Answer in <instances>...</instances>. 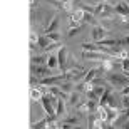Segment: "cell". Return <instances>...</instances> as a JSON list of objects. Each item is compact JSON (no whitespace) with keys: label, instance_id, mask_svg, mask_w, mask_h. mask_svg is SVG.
Here are the masks:
<instances>
[{"label":"cell","instance_id":"cell-1","mask_svg":"<svg viewBox=\"0 0 129 129\" xmlns=\"http://www.w3.org/2000/svg\"><path fill=\"white\" fill-rule=\"evenodd\" d=\"M112 12H116V9L111 4H107V2H99V5L94 7V15H96L97 19H109L111 15H112Z\"/></svg>","mask_w":129,"mask_h":129},{"label":"cell","instance_id":"cell-20","mask_svg":"<svg viewBox=\"0 0 129 129\" xmlns=\"http://www.w3.org/2000/svg\"><path fill=\"white\" fill-rule=\"evenodd\" d=\"M47 66L50 67V69H57V67H59V59H57V55H49Z\"/></svg>","mask_w":129,"mask_h":129},{"label":"cell","instance_id":"cell-6","mask_svg":"<svg viewBox=\"0 0 129 129\" xmlns=\"http://www.w3.org/2000/svg\"><path fill=\"white\" fill-rule=\"evenodd\" d=\"M40 102H42V107H44V111H45V114H47V116H57L55 107H54L52 101H50V97H49V92H44Z\"/></svg>","mask_w":129,"mask_h":129},{"label":"cell","instance_id":"cell-23","mask_svg":"<svg viewBox=\"0 0 129 129\" xmlns=\"http://www.w3.org/2000/svg\"><path fill=\"white\" fill-rule=\"evenodd\" d=\"M121 67H122V71H124V72L129 71V57L121 59Z\"/></svg>","mask_w":129,"mask_h":129},{"label":"cell","instance_id":"cell-19","mask_svg":"<svg viewBox=\"0 0 129 129\" xmlns=\"http://www.w3.org/2000/svg\"><path fill=\"white\" fill-rule=\"evenodd\" d=\"M47 59L45 55H35L32 57V64H39V66H47Z\"/></svg>","mask_w":129,"mask_h":129},{"label":"cell","instance_id":"cell-30","mask_svg":"<svg viewBox=\"0 0 129 129\" xmlns=\"http://www.w3.org/2000/svg\"><path fill=\"white\" fill-rule=\"evenodd\" d=\"M117 42H119V44H126V45H129V35H126V37L122 39V40H117Z\"/></svg>","mask_w":129,"mask_h":129},{"label":"cell","instance_id":"cell-17","mask_svg":"<svg viewBox=\"0 0 129 129\" xmlns=\"http://www.w3.org/2000/svg\"><path fill=\"white\" fill-rule=\"evenodd\" d=\"M50 39H49V35L45 34V35H39V40H37V44H39V47L40 49H45L47 45H50Z\"/></svg>","mask_w":129,"mask_h":129},{"label":"cell","instance_id":"cell-13","mask_svg":"<svg viewBox=\"0 0 129 129\" xmlns=\"http://www.w3.org/2000/svg\"><path fill=\"white\" fill-rule=\"evenodd\" d=\"M59 29V15H54L52 20L49 22V25L45 27V34H50V32H55Z\"/></svg>","mask_w":129,"mask_h":129},{"label":"cell","instance_id":"cell-28","mask_svg":"<svg viewBox=\"0 0 129 129\" xmlns=\"http://www.w3.org/2000/svg\"><path fill=\"white\" fill-rule=\"evenodd\" d=\"M37 40H39V35L37 34H30V44H37Z\"/></svg>","mask_w":129,"mask_h":129},{"label":"cell","instance_id":"cell-11","mask_svg":"<svg viewBox=\"0 0 129 129\" xmlns=\"http://www.w3.org/2000/svg\"><path fill=\"white\" fill-rule=\"evenodd\" d=\"M69 102H71L74 107H77V106L82 102V96H81V92L79 91H74V92H71L69 94Z\"/></svg>","mask_w":129,"mask_h":129},{"label":"cell","instance_id":"cell-32","mask_svg":"<svg viewBox=\"0 0 129 129\" xmlns=\"http://www.w3.org/2000/svg\"><path fill=\"white\" fill-rule=\"evenodd\" d=\"M30 2V7H35V5H37V0H29Z\"/></svg>","mask_w":129,"mask_h":129},{"label":"cell","instance_id":"cell-15","mask_svg":"<svg viewBox=\"0 0 129 129\" xmlns=\"http://www.w3.org/2000/svg\"><path fill=\"white\" fill-rule=\"evenodd\" d=\"M71 22H84V9L74 10L71 14Z\"/></svg>","mask_w":129,"mask_h":129},{"label":"cell","instance_id":"cell-16","mask_svg":"<svg viewBox=\"0 0 129 129\" xmlns=\"http://www.w3.org/2000/svg\"><path fill=\"white\" fill-rule=\"evenodd\" d=\"M59 87H60V89H62L64 92L71 94L72 89H74V82H72V81H67V79H66V81H62L60 84H59Z\"/></svg>","mask_w":129,"mask_h":129},{"label":"cell","instance_id":"cell-22","mask_svg":"<svg viewBox=\"0 0 129 129\" xmlns=\"http://www.w3.org/2000/svg\"><path fill=\"white\" fill-rule=\"evenodd\" d=\"M47 35H49V39H50L52 42H59V40H60V34H59L57 30H55V32H50V34H47Z\"/></svg>","mask_w":129,"mask_h":129},{"label":"cell","instance_id":"cell-10","mask_svg":"<svg viewBox=\"0 0 129 129\" xmlns=\"http://www.w3.org/2000/svg\"><path fill=\"white\" fill-rule=\"evenodd\" d=\"M116 14L117 15H127L129 17V4L127 2H119V4H116Z\"/></svg>","mask_w":129,"mask_h":129},{"label":"cell","instance_id":"cell-21","mask_svg":"<svg viewBox=\"0 0 129 129\" xmlns=\"http://www.w3.org/2000/svg\"><path fill=\"white\" fill-rule=\"evenodd\" d=\"M96 76H97V69H91V71H87V74L84 76V82H91Z\"/></svg>","mask_w":129,"mask_h":129},{"label":"cell","instance_id":"cell-31","mask_svg":"<svg viewBox=\"0 0 129 129\" xmlns=\"http://www.w3.org/2000/svg\"><path fill=\"white\" fill-rule=\"evenodd\" d=\"M127 57V50H121L119 52V59H126Z\"/></svg>","mask_w":129,"mask_h":129},{"label":"cell","instance_id":"cell-7","mask_svg":"<svg viewBox=\"0 0 129 129\" xmlns=\"http://www.w3.org/2000/svg\"><path fill=\"white\" fill-rule=\"evenodd\" d=\"M92 39H94V42H101V40H104L106 35H107V30H106L104 25H94V29H92Z\"/></svg>","mask_w":129,"mask_h":129},{"label":"cell","instance_id":"cell-29","mask_svg":"<svg viewBox=\"0 0 129 129\" xmlns=\"http://www.w3.org/2000/svg\"><path fill=\"white\" fill-rule=\"evenodd\" d=\"M121 94H122V96H126V94H129V84H127V86H124L122 89H121Z\"/></svg>","mask_w":129,"mask_h":129},{"label":"cell","instance_id":"cell-25","mask_svg":"<svg viewBox=\"0 0 129 129\" xmlns=\"http://www.w3.org/2000/svg\"><path fill=\"white\" fill-rule=\"evenodd\" d=\"M107 106H109V107H117V104H116V99H114V96H112V94H111L109 99H107Z\"/></svg>","mask_w":129,"mask_h":129},{"label":"cell","instance_id":"cell-27","mask_svg":"<svg viewBox=\"0 0 129 129\" xmlns=\"http://www.w3.org/2000/svg\"><path fill=\"white\" fill-rule=\"evenodd\" d=\"M122 106H124L126 109L129 107V94H126V96H122Z\"/></svg>","mask_w":129,"mask_h":129},{"label":"cell","instance_id":"cell-12","mask_svg":"<svg viewBox=\"0 0 129 129\" xmlns=\"http://www.w3.org/2000/svg\"><path fill=\"white\" fill-rule=\"evenodd\" d=\"M55 112H57V117H62V116H66V99L59 97L57 104H55Z\"/></svg>","mask_w":129,"mask_h":129},{"label":"cell","instance_id":"cell-4","mask_svg":"<svg viewBox=\"0 0 129 129\" xmlns=\"http://www.w3.org/2000/svg\"><path fill=\"white\" fill-rule=\"evenodd\" d=\"M82 57L89 59V60H106V59H111L109 54L101 52V50H82Z\"/></svg>","mask_w":129,"mask_h":129},{"label":"cell","instance_id":"cell-2","mask_svg":"<svg viewBox=\"0 0 129 129\" xmlns=\"http://www.w3.org/2000/svg\"><path fill=\"white\" fill-rule=\"evenodd\" d=\"M106 79L112 84V86H121L124 87L129 84V76L127 74H117V72H107V76H106Z\"/></svg>","mask_w":129,"mask_h":129},{"label":"cell","instance_id":"cell-8","mask_svg":"<svg viewBox=\"0 0 129 129\" xmlns=\"http://www.w3.org/2000/svg\"><path fill=\"white\" fill-rule=\"evenodd\" d=\"M67 57H69V50L67 47H59V52H57V59H59V67H60V71H66V64H67Z\"/></svg>","mask_w":129,"mask_h":129},{"label":"cell","instance_id":"cell-14","mask_svg":"<svg viewBox=\"0 0 129 129\" xmlns=\"http://www.w3.org/2000/svg\"><path fill=\"white\" fill-rule=\"evenodd\" d=\"M44 96L42 87H30V99L32 101H40Z\"/></svg>","mask_w":129,"mask_h":129},{"label":"cell","instance_id":"cell-26","mask_svg":"<svg viewBox=\"0 0 129 129\" xmlns=\"http://www.w3.org/2000/svg\"><path fill=\"white\" fill-rule=\"evenodd\" d=\"M79 30H81V27H71V29H69V32H67V35H69V37H72V35H76Z\"/></svg>","mask_w":129,"mask_h":129},{"label":"cell","instance_id":"cell-3","mask_svg":"<svg viewBox=\"0 0 129 129\" xmlns=\"http://www.w3.org/2000/svg\"><path fill=\"white\" fill-rule=\"evenodd\" d=\"M30 71H32L34 76L37 77H49L54 74V69H50L49 66H39V64H32V67H30Z\"/></svg>","mask_w":129,"mask_h":129},{"label":"cell","instance_id":"cell-24","mask_svg":"<svg viewBox=\"0 0 129 129\" xmlns=\"http://www.w3.org/2000/svg\"><path fill=\"white\" fill-rule=\"evenodd\" d=\"M54 49H59V44L57 42H50V45H47L44 50H45V52H50V50H54Z\"/></svg>","mask_w":129,"mask_h":129},{"label":"cell","instance_id":"cell-5","mask_svg":"<svg viewBox=\"0 0 129 129\" xmlns=\"http://www.w3.org/2000/svg\"><path fill=\"white\" fill-rule=\"evenodd\" d=\"M64 74H66V79H67V81L77 82L79 79H82V77L86 76L87 71H82V69H66V71H64Z\"/></svg>","mask_w":129,"mask_h":129},{"label":"cell","instance_id":"cell-9","mask_svg":"<svg viewBox=\"0 0 129 129\" xmlns=\"http://www.w3.org/2000/svg\"><path fill=\"white\" fill-rule=\"evenodd\" d=\"M104 91H106V87H104V86H94V87H92V91L87 92V97H89V99H96V101H99L101 96L104 94Z\"/></svg>","mask_w":129,"mask_h":129},{"label":"cell","instance_id":"cell-18","mask_svg":"<svg viewBox=\"0 0 129 129\" xmlns=\"http://www.w3.org/2000/svg\"><path fill=\"white\" fill-rule=\"evenodd\" d=\"M96 15L92 14V12H86L84 10V22H87V24H92V25H96Z\"/></svg>","mask_w":129,"mask_h":129}]
</instances>
